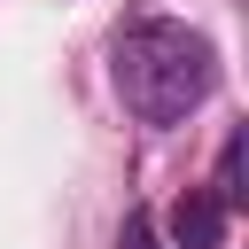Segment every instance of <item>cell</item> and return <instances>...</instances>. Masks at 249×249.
<instances>
[{
    "mask_svg": "<svg viewBox=\"0 0 249 249\" xmlns=\"http://www.w3.org/2000/svg\"><path fill=\"white\" fill-rule=\"evenodd\" d=\"M109 78H117V101L148 132H171L210 101L218 47H210V31H195L179 16H132L117 31V47H109Z\"/></svg>",
    "mask_w": 249,
    "mask_h": 249,
    "instance_id": "1",
    "label": "cell"
},
{
    "mask_svg": "<svg viewBox=\"0 0 249 249\" xmlns=\"http://www.w3.org/2000/svg\"><path fill=\"white\" fill-rule=\"evenodd\" d=\"M226 233H233V210L210 187H187L171 202V249H226Z\"/></svg>",
    "mask_w": 249,
    "mask_h": 249,
    "instance_id": "2",
    "label": "cell"
},
{
    "mask_svg": "<svg viewBox=\"0 0 249 249\" xmlns=\"http://www.w3.org/2000/svg\"><path fill=\"white\" fill-rule=\"evenodd\" d=\"M210 195H218L226 210H241V132H226V148H218V179H210Z\"/></svg>",
    "mask_w": 249,
    "mask_h": 249,
    "instance_id": "3",
    "label": "cell"
},
{
    "mask_svg": "<svg viewBox=\"0 0 249 249\" xmlns=\"http://www.w3.org/2000/svg\"><path fill=\"white\" fill-rule=\"evenodd\" d=\"M117 249H171V241L156 233V218H148V210H124V226H117Z\"/></svg>",
    "mask_w": 249,
    "mask_h": 249,
    "instance_id": "4",
    "label": "cell"
}]
</instances>
